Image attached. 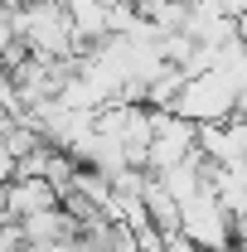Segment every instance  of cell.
I'll return each mask as SVG.
<instances>
[{
	"instance_id": "5b68a950",
	"label": "cell",
	"mask_w": 247,
	"mask_h": 252,
	"mask_svg": "<svg viewBox=\"0 0 247 252\" xmlns=\"http://www.w3.org/2000/svg\"><path fill=\"white\" fill-rule=\"evenodd\" d=\"M170 252H209V248H199V243H189V238H175V243H170Z\"/></svg>"
},
{
	"instance_id": "3957f363",
	"label": "cell",
	"mask_w": 247,
	"mask_h": 252,
	"mask_svg": "<svg viewBox=\"0 0 247 252\" xmlns=\"http://www.w3.org/2000/svg\"><path fill=\"white\" fill-rule=\"evenodd\" d=\"M185 238L199 243L209 252H233L238 248V228H233V214L218 204V194H199L194 204H185Z\"/></svg>"
},
{
	"instance_id": "7a4b0ae2",
	"label": "cell",
	"mask_w": 247,
	"mask_h": 252,
	"mask_svg": "<svg viewBox=\"0 0 247 252\" xmlns=\"http://www.w3.org/2000/svg\"><path fill=\"white\" fill-rule=\"evenodd\" d=\"M151 117H155V141H151V156H146L151 175H170L175 165L199 156V122H185L175 112H151Z\"/></svg>"
},
{
	"instance_id": "277c9868",
	"label": "cell",
	"mask_w": 247,
	"mask_h": 252,
	"mask_svg": "<svg viewBox=\"0 0 247 252\" xmlns=\"http://www.w3.org/2000/svg\"><path fill=\"white\" fill-rule=\"evenodd\" d=\"M49 209H63V194L49 180H15V185H5V214H10V223H25L34 214H49Z\"/></svg>"
},
{
	"instance_id": "6da1fadb",
	"label": "cell",
	"mask_w": 247,
	"mask_h": 252,
	"mask_svg": "<svg viewBox=\"0 0 247 252\" xmlns=\"http://www.w3.org/2000/svg\"><path fill=\"white\" fill-rule=\"evenodd\" d=\"M243 78H233V73H223V68H214V73H204V78H189L185 97H180V107H175V117H185V122H233L238 117V97H243Z\"/></svg>"
}]
</instances>
